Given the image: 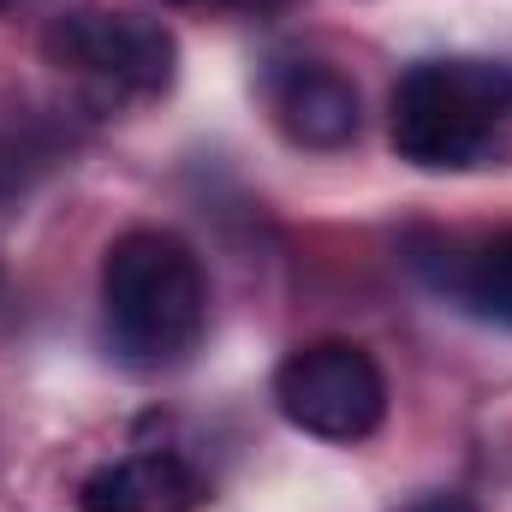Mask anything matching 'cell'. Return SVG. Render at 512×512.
Instances as JSON below:
<instances>
[{"label": "cell", "mask_w": 512, "mask_h": 512, "mask_svg": "<svg viewBox=\"0 0 512 512\" xmlns=\"http://www.w3.org/2000/svg\"><path fill=\"white\" fill-rule=\"evenodd\" d=\"M102 322L137 370H173L209 328V274L179 233L131 227L102 256Z\"/></svg>", "instance_id": "6da1fadb"}, {"label": "cell", "mask_w": 512, "mask_h": 512, "mask_svg": "<svg viewBox=\"0 0 512 512\" xmlns=\"http://www.w3.org/2000/svg\"><path fill=\"white\" fill-rule=\"evenodd\" d=\"M42 54L54 72L90 84L108 102H149L173 90L179 42L161 18L108 12V6H72L42 30Z\"/></svg>", "instance_id": "3957f363"}, {"label": "cell", "mask_w": 512, "mask_h": 512, "mask_svg": "<svg viewBox=\"0 0 512 512\" xmlns=\"http://www.w3.org/2000/svg\"><path fill=\"white\" fill-rule=\"evenodd\" d=\"M268 114L298 149H346L364 126L358 84L322 60H286L268 72Z\"/></svg>", "instance_id": "8992f818"}, {"label": "cell", "mask_w": 512, "mask_h": 512, "mask_svg": "<svg viewBox=\"0 0 512 512\" xmlns=\"http://www.w3.org/2000/svg\"><path fill=\"white\" fill-rule=\"evenodd\" d=\"M6 6H18V0H0V12H6Z\"/></svg>", "instance_id": "30bf717a"}, {"label": "cell", "mask_w": 512, "mask_h": 512, "mask_svg": "<svg viewBox=\"0 0 512 512\" xmlns=\"http://www.w3.org/2000/svg\"><path fill=\"white\" fill-rule=\"evenodd\" d=\"M512 114V66L501 60H417L387 102L393 155L423 173H465L495 149Z\"/></svg>", "instance_id": "7a4b0ae2"}, {"label": "cell", "mask_w": 512, "mask_h": 512, "mask_svg": "<svg viewBox=\"0 0 512 512\" xmlns=\"http://www.w3.org/2000/svg\"><path fill=\"white\" fill-rule=\"evenodd\" d=\"M167 6H209V0H167Z\"/></svg>", "instance_id": "9c48e42d"}, {"label": "cell", "mask_w": 512, "mask_h": 512, "mask_svg": "<svg viewBox=\"0 0 512 512\" xmlns=\"http://www.w3.org/2000/svg\"><path fill=\"white\" fill-rule=\"evenodd\" d=\"M274 405L316 441H370L387 417V376L358 340H310L280 358Z\"/></svg>", "instance_id": "277c9868"}, {"label": "cell", "mask_w": 512, "mask_h": 512, "mask_svg": "<svg viewBox=\"0 0 512 512\" xmlns=\"http://www.w3.org/2000/svg\"><path fill=\"white\" fill-rule=\"evenodd\" d=\"M203 477L179 453H126L78 483V512H197Z\"/></svg>", "instance_id": "52a82bcc"}, {"label": "cell", "mask_w": 512, "mask_h": 512, "mask_svg": "<svg viewBox=\"0 0 512 512\" xmlns=\"http://www.w3.org/2000/svg\"><path fill=\"white\" fill-rule=\"evenodd\" d=\"M411 268L465 316L512 334V227L495 233H411Z\"/></svg>", "instance_id": "5b68a950"}, {"label": "cell", "mask_w": 512, "mask_h": 512, "mask_svg": "<svg viewBox=\"0 0 512 512\" xmlns=\"http://www.w3.org/2000/svg\"><path fill=\"white\" fill-rule=\"evenodd\" d=\"M411 512H477L471 501H459V495H429V501H417Z\"/></svg>", "instance_id": "ba28073f"}]
</instances>
